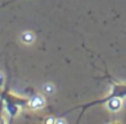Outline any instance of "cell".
<instances>
[{
	"instance_id": "obj_1",
	"label": "cell",
	"mask_w": 126,
	"mask_h": 124,
	"mask_svg": "<svg viewBox=\"0 0 126 124\" xmlns=\"http://www.w3.org/2000/svg\"><path fill=\"white\" fill-rule=\"evenodd\" d=\"M125 96H126V85H123V84H114V85L111 86V92L109 94L108 97H105V99H103V100H100V101H94V102H92V103H89V105H86V107L93 106V105H97V103L108 102V100L111 99V97H120V99H123V97H125Z\"/></svg>"
},
{
	"instance_id": "obj_8",
	"label": "cell",
	"mask_w": 126,
	"mask_h": 124,
	"mask_svg": "<svg viewBox=\"0 0 126 124\" xmlns=\"http://www.w3.org/2000/svg\"><path fill=\"white\" fill-rule=\"evenodd\" d=\"M55 123H58V124H65L66 123V121H65V119H63V118H59V119H56V121H55Z\"/></svg>"
},
{
	"instance_id": "obj_9",
	"label": "cell",
	"mask_w": 126,
	"mask_h": 124,
	"mask_svg": "<svg viewBox=\"0 0 126 124\" xmlns=\"http://www.w3.org/2000/svg\"><path fill=\"white\" fill-rule=\"evenodd\" d=\"M55 121H56V119H54V118H48L45 123H48V124H53V123H55Z\"/></svg>"
},
{
	"instance_id": "obj_7",
	"label": "cell",
	"mask_w": 126,
	"mask_h": 124,
	"mask_svg": "<svg viewBox=\"0 0 126 124\" xmlns=\"http://www.w3.org/2000/svg\"><path fill=\"white\" fill-rule=\"evenodd\" d=\"M4 83H5V77H4V74L0 72V88L4 86Z\"/></svg>"
},
{
	"instance_id": "obj_4",
	"label": "cell",
	"mask_w": 126,
	"mask_h": 124,
	"mask_svg": "<svg viewBox=\"0 0 126 124\" xmlns=\"http://www.w3.org/2000/svg\"><path fill=\"white\" fill-rule=\"evenodd\" d=\"M6 110H7V112L14 117V116H16V113H17L18 105H16L15 102H12V101L10 100V101H7V102H6Z\"/></svg>"
},
{
	"instance_id": "obj_6",
	"label": "cell",
	"mask_w": 126,
	"mask_h": 124,
	"mask_svg": "<svg viewBox=\"0 0 126 124\" xmlns=\"http://www.w3.org/2000/svg\"><path fill=\"white\" fill-rule=\"evenodd\" d=\"M43 91H44L45 95H51V94L55 91V88H54L53 84L48 83V84H44V85H43Z\"/></svg>"
},
{
	"instance_id": "obj_2",
	"label": "cell",
	"mask_w": 126,
	"mask_h": 124,
	"mask_svg": "<svg viewBox=\"0 0 126 124\" xmlns=\"http://www.w3.org/2000/svg\"><path fill=\"white\" fill-rule=\"evenodd\" d=\"M44 105H45V100L41 95H34L28 102V106L32 110H41L44 107Z\"/></svg>"
},
{
	"instance_id": "obj_5",
	"label": "cell",
	"mask_w": 126,
	"mask_h": 124,
	"mask_svg": "<svg viewBox=\"0 0 126 124\" xmlns=\"http://www.w3.org/2000/svg\"><path fill=\"white\" fill-rule=\"evenodd\" d=\"M21 39L26 44H32L34 41V39H36V37H34V34L32 32H23L22 35H21Z\"/></svg>"
},
{
	"instance_id": "obj_3",
	"label": "cell",
	"mask_w": 126,
	"mask_h": 124,
	"mask_svg": "<svg viewBox=\"0 0 126 124\" xmlns=\"http://www.w3.org/2000/svg\"><path fill=\"white\" fill-rule=\"evenodd\" d=\"M108 110L111 111V112H118L121 110V106H123V101L120 97H111L108 100Z\"/></svg>"
}]
</instances>
